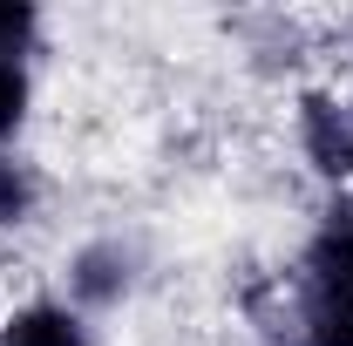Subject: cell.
Here are the masks:
<instances>
[{
	"instance_id": "1",
	"label": "cell",
	"mask_w": 353,
	"mask_h": 346,
	"mask_svg": "<svg viewBox=\"0 0 353 346\" xmlns=\"http://www.w3.org/2000/svg\"><path fill=\"white\" fill-rule=\"evenodd\" d=\"M299 299L306 305H353V197H333L299 252Z\"/></svg>"
},
{
	"instance_id": "2",
	"label": "cell",
	"mask_w": 353,
	"mask_h": 346,
	"mask_svg": "<svg viewBox=\"0 0 353 346\" xmlns=\"http://www.w3.org/2000/svg\"><path fill=\"white\" fill-rule=\"evenodd\" d=\"M292 130H299V156L312 163V176H326V183L353 176V95L347 88H306Z\"/></svg>"
},
{
	"instance_id": "3",
	"label": "cell",
	"mask_w": 353,
	"mask_h": 346,
	"mask_svg": "<svg viewBox=\"0 0 353 346\" xmlns=\"http://www.w3.org/2000/svg\"><path fill=\"white\" fill-rule=\"evenodd\" d=\"M130 292V252H123V238H95L82 245L75 258H68V305L82 312V305H109Z\"/></svg>"
},
{
	"instance_id": "4",
	"label": "cell",
	"mask_w": 353,
	"mask_h": 346,
	"mask_svg": "<svg viewBox=\"0 0 353 346\" xmlns=\"http://www.w3.org/2000/svg\"><path fill=\"white\" fill-rule=\"evenodd\" d=\"M0 346H88V326L68 299H28L0 319Z\"/></svg>"
},
{
	"instance_id": "5",
	"label": "cell",
	"mask_w": 353,
	"mask_h": 346,
	"mask_svg": "<svg viewBox=\"0 0 353 346\" xmlns=\"http://www.w3.org/2000/svg\"><path fill=\"white\" fill-rule=\"evenodd\" d=\"M28 109H34V75H28V61H7V54H0V150H7V136H21Z\"/></svg>"
},
{
	"instance_id": "6",
	"label": "cell",
	"mask_w": 353,
	"mask_h": 346,
	"mask_svg": "<svg viewBox=\"0 0 353 346\" xmlns=\"http://www.w3.org/2000/svg\"><path fill=\"white\" fill-rule=\"evenodd\" d=\"M34 217V176L14 150H0V231H21Z\"/></svg>"
},
{
	"instance_id": "7",
	"label": "cell",
	"mask_w": 353,
	"mask_h": 346,
	"mask_svg": "<svg viewBox=\"0 0 353 346\" xmlns=\"http://www.w3.org/2000/svg\"><path fill=\"white\" fill-rule=\"evenodd\" d=\"M41 41V7L34 0H0V54L7 61H28Z\"/></svg>"
},
{
	"instance_id": "8",
	"label": "cell",
	"mask_w": 353,
	"mask_h": 346,
	"mask_svg": "<svg viewBox=\"0 0 353 346\" xmlns=\"http://www.w3.org/2000/svg\"><path fill=\"white\" fill-rule=\"evenodd\" d=\"M299 346H353V305H306L299 299Z\"/></svg>"
}]
</instances>
